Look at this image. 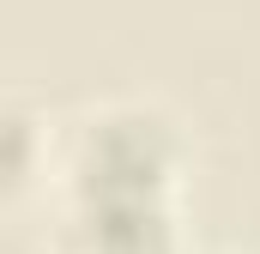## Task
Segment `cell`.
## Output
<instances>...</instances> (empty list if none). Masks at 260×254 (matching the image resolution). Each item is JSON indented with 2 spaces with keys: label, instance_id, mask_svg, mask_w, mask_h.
Returning <instances> with one entry per match:
<instances>
[{
  "label": "cell",
  "instance_id": "3957f363",
  "mask_svg": "<svg viewBox=\"0 0 260 254\" xmlns=\"http://www.w3.org/2000/svg\"><path fill=\"white\" fill-rule=\"evenodd\" d=\"M30 164H37V127H30V115L18 103L0 97V200L24 188Z\"/></svg>",
  "mask_w": 260,
  "mask_h": 254
},
{
  "label": "cell",
  "instance_id": "6da1fadb",
  "mask_svg": "<svg viewBox=\"0 0 260 254\" xmlns=\"http://www.w3.org/2000/svg\"><path fill=\"white\" fill-rule=\"evenodd\" d=\"M176 170V133L151 109L97 115L79 151V200H164Z\"/></svg>",
  "mask_w": 260,
  "mask_h": 254
},
{
  "label": "cell",
  "instance_id": "7a4b0ae2",
  "mask_svg": "<svg viewBox=\"0 0 260 254\" xmlns=\"http://www.w3.org/2000/svg\"><path fill=\"white\" fill-rule=\"evenodd\" d=\"M85 254H170L164 200H79Z\"/></svg>",
  "mask_w": 260,
  "mask_h": 254
}]
</instances>
